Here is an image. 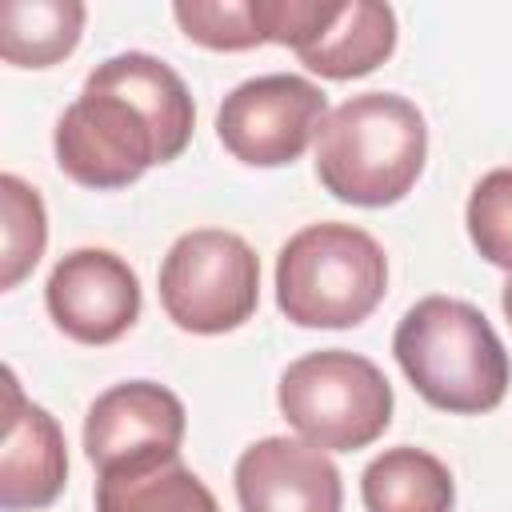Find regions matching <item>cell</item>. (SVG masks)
I'll return each mask as SVG.
<instances>
[{"mask_svg": "<svg viewBox=\"0 0 512 512\" xmlns=\"http://www.w3.org/2000/svg\"><path fill=\"white\" fill-rule=\"evenodd\" d=\"M196 128L192 92L176 68L148 52H116L96 64L80 96L56 120V164L84 188L112 192L152 164L176 160Z\"/></svg>", "mask_w": 512, "mask_h": 512, "instance_id": "1", "label": "cell"}, {"mask_svg": "<svg viewBox=\"0 0 512 512\" xmlns=\"http://www.w3.org/2000/svg\"><path fill=\"white\" fill-rule=\"evenodd\" d=\"M392 352L412 388L440 412H492L512 380V360L484 312L456 296L416 300L392 336Z\"/></svg>", "mask_w": 512, "mask_h": 512, "instance_id": "2", "label": "cell"}, {"mask_svg": "<svg viewBox=\"0 0 512 512\" xmlns=\"http://www.w3.org/2000/svg\"><path fill=\"white\" fill-rule=\"evenodd\" d=\"M428 128L412 100L396 92H360L328 112L316 136L320 184L360 208H384L412 192L424 172Z\"/></svg>", "mask_w": 512, "mask_h": 512, "instance_id": "3", "label": "cell"}, {"mask_svg": "<svg viewBox=\"0 0 512 512\" xmlns=\"http://www.w3.org/2000/svg\"><path fill=\"white\" fill-rule=\"evenodd\" d=\"M384 288V248L356 224H308L276 256V304L296 328H352L380 308Z\"/></svg>", "mask_w": 512, "mask_h": 512, "instance_id": "4", "label": "cell"}, {"mask_svg": "<svg viewBox=\"0 0 512 512\" xmlns=\"http://www.w3.org/2000/svg\"><path fill=\"white\" fill-rule=\"evenodd\" d=\"M276 404L284 420L324 452H356L392 424V384L360 352L320 348L292 360L280 376Z\"/></svg>", "mask_w": 512, "mask_h": 512, "instance_id": "5", "label": "cell"}, {"mask_svg": "<svg viewBox=\"0 0 512 512\" xmlns=\"http://www.w3.org/2000/svg\"><path fill=\"white\" fill-rule=\"evenodd\" d=\"M160 304L184 332H232L260 304V260L236 232L192 228L160 264Z\"/></svg>", "mask_w": 512, "mask_h": 512, "instance_id": "6", "label": "cell"}, {"mask_svg": "<svg viewBox=\"0 0 512 512\" xmlns=\"http://www.w3.org/2000/svg\"><path fill=\"white\" fill-rule=\"evenodd\" d=\"M324 120L328 96L320 84L296 72H268L236 84L224 96L216 112V136L240 164L280 168L304 156Z\"/></svg>", "mask_w": 512, "mask_h": 512, "instance_id": "7", "label": "cell"}, {"mask_svg": "<svg viewBox=\"0 0 512 512\" xmlns=\"http://www.w3.org/2000/svg\"><path fill=\"white\" fill-rule=\"evenodd\" d=\"M44 304L56 328L80 344H112L140 320V280L108 248H76L56 260Z\"/></svg>", "mask_w": 512, "mask_h": 512, "instance_id": "8", "label": "cell"}, {"mask_svg": "<svg viewBox=\"0 0 512 512\" xmlns=\"http://www.w3.org/2000/svg\"><path fill=\"white\" fill-rule=\"evenodd\" d=\"M184 404L152 380H128L100 392L84 416V452L96 472L180 456Z\"/></svg>", "mask_w": 512, "mask_h": 512, "instance_id": "9", "label": "cell"}, {"mask_svg": "<svg viewBox=\"0 0 512 512\" xmlns=\"http://www.w3.org/2000/svg\"><path fill=\"white\" fill-rule=\"evenodd\" d=\"M240 512H340V468L324 448L292 436H264L236 460Z\"/></svg>", "mask_w": 512, "mask_h": 512, "instance_id": "10", "label": "cell"}, {"mask_svg": "<svg viewBox=\"0 0 512 512\" xmlns=\"http://www.w3.org/2000/svg\"><path fill=\"white\" fill-rule=\"evenodd\" d=\"M68 480V452L60 424L24 400L16 372H4V444H0V508H48Z\"/></svg>", "mask_w": 512, "mask_h": 512, "instance_id": "11", "label": "cell"}, {"mask_svg": "<svg viewBox=\"0 0 512 512\" xmlns=\"http://www.w3.org/2000/svg\"><path fill=\"white\" fill-rule=\"evenodd\" d=\"M332 0H176L172 16L188 40L216 52L256 44H304L328 16Z\"/></svg>", "mask_w": 512, "mask_h": 512, "instance_id": "12", "label": "cell"}, {"mask_svg": "<svg viewBox=\"0 0 512 512\" xmlns=\"http://www.w3.org/2000/svg\"><path fill=\"white\" fill-rule=\"evenodd\" d=\"M396 48V12L376 0H332L316 32L296 44L304 68L324 80H356L380 68Z\"/></svg>", "mask_w": 512, "mask_h": 512, "instance_id": "13", "label": "cell"}, {"mask_svg": "<svg viewBox=\"0 0 512 512\" xmlns=\"http://www.w3.org/2000/svg\"><path fill=\"white\" fill-rule=\"evenodd\" d=\"M96 512H220V504L180 456H164L100 472Z\"/></svg>", "mask_w": 512, "mask_h": 512, "instance_id": "14", "label": "cell"}, {"mask_svg": "<svg viewBox=\"0 0 512 512\" xmlns=\"http://www.w3.org/2000/svg\"><path fill=\"white\" fill-rule=\"evenodd\" d=\"M360 496L368 512H452L456 504L448 464L412 444L380 452L360 476Z\"/></svg>", "mask_w": 512, "mask_h": 512, "instance_id": "15", "label": "cell"}, {"mask_svg": "<svg viewBox=\"0 0 512 512\" xmlns=\"http://www.w3.org/2000/svg\"><path fill=\"white\" fill-rule=\"evenodd\" d=\"M80 0H4L0 4V56L16 68H48L72 56L84 32Z\"/></svg>", "mask_w": 512, "mask_h": 512, "instance_id": "16", "label": "cell"}, {"mask_svg": "<svg viewBox=\"0 0 512 512\" xmlns=\"http://www.w3.org/2000/svg\"><path fill=\"white\" fill-rule=\"evenodd\" d=\"M0 204H4V256H0V288L12 292L44 256L48 244V216L44 200L32 184H24L16 172L0 176Z\"/></svg>", "mask_w": 512, "mask_h": 512, "instance_id": "17", "label": "cell"}, {"mask_svg": "<svg viewBox=\"0 0 512 512\" xmlns=\"http://www.w3.org/2000/svg\"><path fill=\"white\" fill-rule=\"evenodd\" d=\"M464 220L476 252L512 272V168H492L476 180Z\"/></svg>", "mask_w": 512, "mask_h": 512, "instance_id": "18", "label": "cell"}, {"mask_svg": "<svg viewBox=\"0 0 512 512\" xmlns=\"http://www.w3.org/2000/svg\"><path fill=\"white\" fill-rule=\"evenodd\" d=\"M500 304H504V316H508V324H512V276H508V284H504V292H500Z\"/></svg>", "mask_w": 512, "mask_h": 512, "instance_id": "19", "label": "cell"}]
</instances>
